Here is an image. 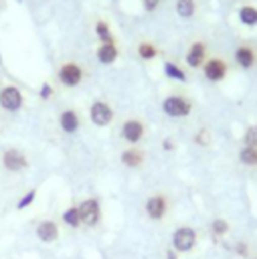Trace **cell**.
I'll return each mask as SVG.
<instances>
[{"instance_id":"obj_5","label":"cell","mask_w":257,"mask_h":259,"mask_svg":"<svg viewBox=\"0 0 257 259\" xmlns=\"http://www.w3.org/2000/svg\"><path fill=\"white\" fill-rule=\"evenodd\" d=\"M89 119L93 125H99V127H105L111 123L113 119V109L109 103L105 101H93L91 107H89Z\"/></svg>"},{"instance_id":"obj_31","label":"cell","mask_w":257,"mask_h":259,"mask_svg":"<svg viewBox=\"0 0 257 259\" xmlns=\"http://www.w3.org/2000/svg\"><path fill=\"white\" fill-rule=\"evenodd\" d=\"M164 148H166V150H172V148H174L172 140H166V142H164Z\"/></svg>"},{"instance_id":"obj_9","label":"cell","mask_w":257,"mask_h":259,"mask_svg":"<svg viewBox=\"0 0 257 259\" xmlns=\"http://www.w3.org/2000/svg\"><path fill=\"white\" fill-rule=\"evenodd\" d=\"M2 164H4V168L8 172H20V170H24L28 166V160L20 150L10 148V150H6L2 154Z\"/></svg>"},{"instance_id":"obj_7","label":"cell","mask_w":257,"mask_h":259,"mask_svg":"<svg viewBox=\"0 0 257 259\" xmlns=\"http://www.w3.org/2000/svg\"><path fill=\"white\" fill-rule=\"evenodd\" d=\"M146 214L152 219V221H160L166 217V210H168V198L166 194H152L148 200H146Z\"/></svg>"},{"instance_id":"obj_16","label":"cell","mask_w":257,"mask_h":259,"mask_svg":"<svg viewBox=\"0 0 257 259\" xmlns=\"http://www.w3.org/2000/svg\"><path fill=\"white\" fill-rule=\"evenodd\" d=\"M121 162H123L127 168H138V166H142V162H144V152L138 150V148H127V150L121 152Z\"/></svg>"},{"instance_id":"obj_26","label":"cell","mask_w":257,"mask_h":259,"mask_svg":"<svg viewBox=\"0 0 257 259\" xmlns=\"http://www.w3.org/2000/svg\"><path fill=\"white\" fill-rule=\"evenodd\" d=\"M194 142H196L198 146H208V144H210V132H208L206 127H200V130L194 134Z\"/></svg>"},{"instance_id":"obj_30","label":"cell","mask_w":257,"mask_h":259,"mask_svg":"<svg viewBox=\"0 0 257 259\" xmlns=\"http://www.w3.org/2000/svg\"><path fill=\"white\" fill-rule=\"evenodd\" d=\"M142 2H144V8L146 10H156L158 4H160V0H142Z\"/></svg>"},{"instance_id":"obj_2","label":"cell","mask_w":257,"mask_h":259,"mask_svg":"<svg viewBox=\"0 0 257 259\" xmlns=\"http://www.w3.org/2000/svg\"><path fill=\"white\" fill-rule=\"evenodd\" d=\"M57 77H59V81H61L65 87H77V85L83 81L85 71H83V67H81L79 63L67 61V63H63V65L59 67Z\"/></svg>"},{"instance_id":"obj_28","label":"cell","mask_w":257,"mask_h":259,"mask_svg":"<svg viewBox=\"0 0 257 259\" xmlns=\"http://www.w3.org/2000/svg\"><path fill=\"white\" fill-rule=\"evenodd\" d=\"M235 253H237L239 257H247V255H249V245H247L245 241L235 243Z\"/></svg>"},{"instance_id":"obj_33","label":"cell","mask_w":257,"mask_h":259,"mask_svg":"<svg viewBox=\"0 0 257 259\" xmlns=\"http://www.w3.org/2000/svg\"><path fill=\"white\" fill-rule=\"evenodd\" d=\"M255 259H257V257H255Z\"/></svg>"},{"instance_id":"obj_1","label":"cell","mask_w":257,"mask_h":259,"mask_svg":"<svg viewBox=\"0 0 257 259\" xmlns=\"http://www.w3.org/2000/svg\"><path fill=\"white\" fill-rule=\"evenodd\" d=\"M162 111L170 117H186L192 111V101L184 95H168L162 101Z\"/></svg>"},{"instance_id":"obj_20","label":"cell","mask_w":257,"mask_h":259,"mask_svg":"<svg viewBox=\"0 0 257 259\" xmlns=\"http://www.w3.org/2000/svg\"><path fill=\"white\" fill-rule=\"evenodd\" d=\"M138 57H140L142 61H152L154 57H158L156 45H154V42H148V40L140 42V45H138Z\"/></svg>"},{"instance_id":"obj_24","label":"cell","mask_w":257,"mask_h":259,"mask_svg":"<svg viewBox=\"0 0 257 259\" xmlns=\"http://www.w3.org/2000/svg\"><path fill=\"white\" fill-rule=\"evenodd\" d=\"M210 231H212V235L223 237V235L229 233V223H227L225 219H215V221L210 223Z\"/></svg>"},{"instance_id":"obj_29","label":"cell","mask_w":257,"mask_h":259,"mask_svg":"<svg viewBox=\"0 0 257 259\" xmlns=\"http://www.w3.org/2000/svg\"><path fill=\"white\" fill-rule=\"evenodd\" d=\"M53 95V87L49 85V83H42V87H40V97L42 99H49Z\"/></svg>"},{"instance_id":"obj_21","label":"cell","mask_w":257,"mask_h":259,"mask_svg":"<svg viewBox=\"0 0 257 259\" xmlns=\"http://www.w3.org/2000/svg\"><path fill=\"white\" fill-rule=\"evenodd\" d=\"M164 73H166V77H170V79L186 81V73H184L176 63H172V61H166V63H164Z\"/></svg>"},{"instance_id":"obj_32","label":"cell","mask_w":257,"mask_h":259,"mask_svg":"<svg viewBox=\"0 0 257 259\" xmlns=\"http://www.w3.org/2000/svg\"><path fill=\"white\" fill-rule=\"evenodd\" d=\"M166 257H168V259H176V253H174V251H168Z\"/></svg>"},{"instance_id":"obj_12","label":"cell","mask_w":257,"mask_h":259,"mask_svg":"<svg viewBox=\"0 0 257 259\" xmlns=\"http://www.w3.org/2000/svg\"><path fill=\"white\" fill-rule=\"evenodd\" d=\"M235 63L241 67V69H251L255 67L257 63V53L251 45H239L235 49Z\"/></svg>"},{"instance_id":"obj_27","label":"cell","mask_w":257,"mask_h":259,"mask_svg":"<svg viewBox=\"0 0 257 259\" xmlns=\"http://www.w3.org/2000/svg\"><path fill=\"white\" fill-rule=\"evenodd\" d=\"M34 198H36V190L32 188V190H28V192H26V194H24V196H22V198L18 200L16 208H20V210H22V208H26V206H28L30 202H34Z\"/></svg>"},{"instance_id":"obj_6","label":"cell","mask_w":257,"mask_h":259,"mask_svg":"<svg viewBox=\"0 0 257 259\" xmlns=\"http://www.w3.org/2000/svg\"><path fill=\"white\" fill-rule=\"evenodd\" d=\"M77 208H79V217H81V223H83V225H87V227L97 225V221H99V217H101L99 200H95V198H85Z\"/></svg>"},{"instance_id":"obj_13","label":"cell","mask_w":257,"mask_h":259,"mask_svg":"<svg viewBox=\"0 0 257 259\" xmlns=\"http://www.w3.org/2000/svg\"><path fill=\"white\" fill-rule=\"evenodd\" d=\"M59 125H61V130H63L65 134H73V132L79 130L81 119H79V115H77L75 109H65V111L59 115Z\"/></svg>"},{"instance_id":"obj_11","label":"cell","mask_w":257,"mask_h":259,"mask_svg":"<svg viewBox=\"0 0 257 259\" xmlns=\"http://www.w3.org/2000/svg\"><path fill=\"white\" fill-rule=\"evenodd\" d=\"M146 134V125L140 119H125L121 125V138L130 144H138Z\"/></svg>"},{"instance_id":"obj_22","label":"cell","mask_w":257,"mask_h":259,"mask_svg":"<svg viewBox=\"0 0 257 259\" xmlns=\"http://www.w3.org/2000/svg\"><path fill=\"white\" fill-rule=\"evenodd\" d=\"M95 34H97V38H99L101 42H109V40H115V38L111 36L109 24H107L105 20H97V22H95Z\"/></svg>"},{"instance_id":"obj_18","label":"cell","mask_w":257,"mask_h":259,"mask_svg":"<svg viewBox=\"0 0 257 259\" xmlns=\"http://www.w3.org/2000/svg\"><path fill=\"white\" fill-rule=\"evenodd\" d=\"M239 162L243 166H257V148L255 146H243L239 150Z\"/></svg>"},{"instance_id":"obj_3","label":"cell","mask_w":257,"mask_h":259,"mask_svg":"<svg viewBox=\"0 0 257 259\" xmlns=\"http://www.w3.org/2000/svg\"><path fill=\"white\" fill-rule=\"evenodd\" d=\"M202 73H204V77H206L208 81L219 83V81H223V79L227 77L229 65H227V61H225L223 57H210V59H206V63L202 65Z\"/></svg>"},{"instance_id":"obj_14","label":"cell","mask_w":257,"mask_h":259,"mask_svg":"<svg viewBox=\"0 0 257 259\" xmlns=\"http://www.w3.org/2000/svg\"><path fill=\"white\" fill-rule=\"evenodd\" d=\"M117 55H119V49H117L115 40L101 42V45L97 47V59H99V63H103V65H111V63L117 59Z\"/></svg>"},{"instance_id":"obj_23","label":"cell","mask_w":257,"mask_h":259,"mask_svg":"<svg viewBox=\"0 0 257 259\" xmlns=\"http://www.w3.org/2000/svg\"><path fill=\"white\" fill-rule=\"evenodd\" d=\"M63 221L69 225V227H79L81 225V217H79V208L77 206H71L63 212Z\"/></svg>"},{"instance_id":"obj_10","label":"cell","mask_w":257,"mask_h":259,"mask_svg":"<svg viewBox=\"0 0 257 259\" xmlns=\"http://www.w3.org/2000/svg\"><path fill=\"white\" fill-rule=\"evenodd\" d=\"M0 105L6 109V111H16L20 109L22 105V91L14 85H8L0 91Z\"/></svg>"},{"instance_id":"obj_25","label":"cell","mask_w":257,"mask_h":259,"mask_svg":"<svg viewBox=\"0 0 257 259\" xmlns=\"http://www.w3.org/2000/svg\"><path fill=\"white\" fill-rule=\"evenodd\" d=\"M243 144L257 148V123H255V125H249V127L245 130V134H243Z\"/></svg>"},{"instance_id":"obj_4","label":"cell","mask_w":257,"mask_h":259,"mask_svg":"<svg viewBox=\"0 0 257 259\" xmlns=\"http://www.w3.org/2000/svg\"><path fill=\"white\" fill-rule=\"evenodd\" d=\"M172 245H174V251H180V253L190 251L196 245V231L192 227H178L172 235Z\"/></svg>"},{"instance_id":"obj_19","label":"cell","mask_w":257,"mask_h":259,"mask_svg":"<svg viewBox=\"0 0 257 259\" xmlns=\"http://www.w3.org/2000/svg\"><path fill=\"white\" fill-rule=\"evenodd\" d=\"M176 12L182 18H192L196 12V2L194 0H176Z\"/></svg>"},{"instance_id":"obj_15","label":"cell","mask_w":257,"mask_h":259,"mask_svg":"<svg viewBox=\"0 0 257 259\" xmlns=\"http://www.w3.org/2000/svg\"><path fill=\"white\" fill-rule=\"evenodd\" d=\"M36 235H38L40 241L51 243V241H55V239L59 237V229H57V225H55L53 221H42V223L36 227Z\"/></svg>"},{"instance_id":"obj_8","label":"cell","mask_w":257,"mask_h":259,"mask_svg":"<svg viewBox=\"0 0 257 259\" xmlns=\"http://www.w3.org/2000/svg\"><path fill=\"white\" fill-rule=\"evenodd\" d=\"M206 42L202 40H194L188 51H186V65L190 69H202V65L206 63Z\"/></svg>"},{"instance_id":"obj_17","label":"cell","mask_w":257,"mask_h":259,"mask_svg":"<svg viewBox=\"0 0 257 259\" xmlns=\"http://www.w3.org/2000/svg\"><path fill=\"white\" fill-rule=\"evenodd\" d=\"M237 16H239L241 24H245V26H255V24H257V6L245 4V6L239 8Z\"/></svg>"}]
</instances>
